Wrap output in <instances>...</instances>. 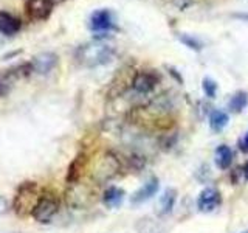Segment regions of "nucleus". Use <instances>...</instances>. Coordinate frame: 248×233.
Wrapping results in <instances>:
<instances>
[{"label":"nucleus","instance_id":"f257e3e1","mask_svg":"<svg viewBox=\"0 0 248 233\" xmlns=\"http://www.w3.org/2000/svg\"><path fill=\"white\" fill-rule=\"evenodd\" d=\"M113 58V49L103 41L85 42L78 47L75 51V59L84 67H98L110 62Z\"/></svg>","mask_w":248,"mask_h":233},{"label":"nucleus","instance_id":"f03ea898","mask_svg":"<svg viewBox=\"0 0 248 233\" xmlns=\"http://www.w3.org/2000/svg\"><path fill=\"white\" fill-rule=\"evenodd\" d=\"M41 198L37 190V185L34 182H23L17 188L13 199V210L14 213L20 217L31 216V212L36 205V202Z\"/></svg>","mask_w":248,"mask_h":233},{"label":"nucleus","instance_id":"7ed1b4c3","mask_svg":"<svg viewBox=\"0 0 248 233\" xmlns=\"http://www.w3.org/2000/svg\"><path fill=\"white\" fill-rule=\"evenodd\" d=\"M59 212V200L53 193H42L31 212V217L39 224H48Z\"/></svg>","mask_w":248,"mask_h":233},{"label":"nucleus","instance_id":"20e7f679","mask_svg":"<svg viewBox=\"0 0 248 233\" xmlns=\"http://www.w3.org/2000/svg\"><path fill=\"white\" fill-rule=\"evenodd\" d=\"M120 171V160L112 152H106L96 160L95 168H93V177L98 182H106L112 179Z\"/></svg>","mask_w":248,"mask_h":233},{"label":"nucleus","instance_id":"39448f33","mask_svg":"<svg viewBox=\"0 0 248 233\" xmlns=\"http://www.w3.org/2000/svg\"><path fill=\"white\" fill-rule=\"evenodd\" d=\"M89 27L93 33H108L116 28V19L115 14L107 10V8H101L90 14Z\"/></svg>","mask_w":248,"mask_h":233},{"label":"nucleus","instance_id":"423d86ee","mask_svg":"<svg viewBox=\"0 0 248 233\" xmlns=\"http://www.w3.org/2000/svg\"><path fill=\"white\" fill-rule=\"evenodd\" d=\"M53 0H27L25 10L30 20L42 22L46 20L53 13Z\"/></svg>","mask_w":248,"mask_h":233},{"label":"nucleus","instance_id":"0eeeda50","mask_svg":"<svg viewBox=\"0 0 248 233\" xmlns=\"http://www.w3.org/2000/svg\"><path fill=\"white\" fill-rule=\"evenodd\" d=\"M160 76L155 72H147V70H143V72H137L132 78V87L137 93H141V95H146L154 90L155 85L158 84Z\"/></svg>","mask_w":248,"mask_h":233},{"label":"nucleus","instance_id":"6e6552de","mask_svg":"<svg viewBox=\"0 0 248 233\" xmlns=\"http://www.w3.org/2000/svg\"><path fill=\"white\" fill-rule=\"evenodd\" d=\"M30 64H31V68H33V73L46 75L58 66V56L51 51L39 53L30 61Z\"/></svg>","mask_w":248,"mask_h":233},{"label":"nucleus","instance_id":"1a4fd4ad","mask_svg":"<svg viewBox=\"0 0 248 233\" xmlns=\"http://www.w3.org/2000/svg\"><path fill=\"white\" fill-rule=\"evenodd\" d=\"M220 204H222L220 191L217 188H211V186H209V188H205L197 198V207L200 212H205V213L213 212V210H216Z\"/></svg>","mask_w":248,"mask_h":233},{"label":"nucleus","instance_id":"9d476101","mask_svg":"<svg viewBox=\"0 0 248 233\" xmlns=\"http://www.w3.org/2000/svg\"><path fill=\"white\" fill-rule=\"evenodd\" d=\"M22 22L19 17H16L11 13L0 11V33L3 36H14L20 31Z\"/></svg>","mask_w":248,"mask_h":233},{"label":"nucleus","instance_id":"9b49d317","mask_svg":"<svg viewBox=\"0 0 248 233\" xmlns=\"http://www.w3.org/2000/svg\"><path fill=\"white\" fill-rule=\"evenodd\" d=\"M160 188V183H158V179L157 177H152L149 179L141 188L137 190L134 194H132V198H130V202L132 204H141V202H146L147 199H151L155 193L158 191Z\"/></svg>","mask_w":248,"mask_h":233},{"label":"nucleus","instance_id":"f8f14e48","mask_svg":"<svg viewBox=\"0 0 248 233\" xmlns=\"http://www.w3.org/2000/svg\"><path fill=\"white\" fill-rule=\"evenodd\" d=\"M85 168V155L84 154H79L78 157L72 162V165L68 166V173H67V182L68 183H78L79 181V177L82 174V171Z\"/></svg>","mask_w":248,"mask_h":233},{"label":"nucleus","instance_id":"ddd939ff","mask_svg":"<svg viewBox=\"0 0 248 233\" xmlns=\"http://www.w3.org/2000/svg\"><path fill=\"white\" fill-rule=\"evenodd\" d=\"M123 199H124V191L120 186H108L103 194V202L110 208L120 207Z\"/></svg>","mask_w":248,"mask_h":233},{"label":"nucleus","instance_id":"4468645a","mask_svg":"<svg viewBox=\"0 0 248 233\" xmlns=\"http://www.w3.org/2000/svg\"><path fill=\"white\" fill-rule=\"evenodd\" d=\"M216 165L219 166L220 169H228L232 163V151L231 148L227 145H220L217 146L216 150Z\"/></svg>","mask_w":248,"mask_h":233},{"label":"nucleus","instance_id":"2eb2a0df","mask_svg":"<svg viewBox=\"0 0 248 233\" xmlns=\"http://www.w3.org/2000/svg\"><path fill=\"white\" fill-rule=\"evenodd\" d=\"M177 200V191L174 188H168L165 193L161 194L160 202H158V208H160V215H169L172 212V208L175 205Z\"/></svg>","mask_w":248,"mask_h":233},{"label":"nucleus","instance_id":"dca6fc26","mask_svg":"<svg viewBox=\"0 0 248 233\" xmlns=\"http://www.w3.org/2000/svg\"><path fill=\"white\" fill-rule=\"evenodd\" d=\"M209 124H211V129L216 132H220L225 126L228 124V115L227 112L220 111V109H214L209 115Z\"/></svg>","mask_w":248,"mask_h":233},{"label":"nucleus","instance_id":"f3484780","mask_svg":"<svg viewBox=\"0 0 248 233\" xmlns=\"http://www.w3.org/2000/svg\"><path fill=\"white\" fill-rule=\"evenodd\" d=\"M247 104H248V93L244 90L236 92L230 100V109L232 112H242L247 107Z\"/></svg>","mask_w":248,"mask_h":233},{"label":"nucleus","instance_id":"a211bd4d","mask_svg":"<svg viewBox=\"0 0 248 233\" xmlns=\"http://www.w3.org/2000/svg\"><path fill=\"white\" fill-rule=\"evenodd\" d=\"M202 87H203V92L208 98H216V93H217V84L216 81L209 80V78H205L203 80V84H202Z\"/></svg>","mask_w":248,"mask_h":233},{"label":"nucleus","instance_id":"6ab92c4d","mask_svg":"<svg viewBox=\"0 0 248 233\" xmlns=\"http://www.w3.org/2000/svg\"><path fill=\"white\" fill-rule=\"evenodd\" d=\"M180 41H182L186 47H189V49H192V50H200V49H202L200 41H199V39H196V37H192V36L182 34V36H180Z\"/></svg>","mask_w":248,"mask_h":233},{"label":"nucleus","instance_id":"aec40b11","mask_svg":"<svg viewBox=\"0 0 248 233\" xmlns=\"http://www.w3.org/2000/svg\"><path fill=\"white\" fill-rule=\"evenodd\" d=\"M10 87H11V84L8 83L6 80H3L2 75H0V98L5 97L8 92H10Z\"/></svg>","mask_w":248,"mask_h":233},{"label":"nucleus","instance_id":"412c9836","mask_svg":"<svg viewBox=\"0 0 248 233\" xmlns=\"http://www.w3.org/2000/svg\"><path fill=\"white\" fill-rule=\"evenodd\" d=\"M8 210H10V205H8V200L3 198V196H0V215H5Z\"/></svg>","mask_w":248,"mask_h":233},{"label":"nucleus","instance_id":"4be33fe9","mask_svg":"<svg viewBox=\"0 0 248 233\" xmlns=\"http://www.w3.org/2000/svg\"><path fill=\"white\" fill-rule=\"evenodd\" d=\"M240 150H242L244 152H248V131H247V134H245L244 140L240 142Z\"/></svg>","mask_w":248,"mask_h":233},{"label":"nucleus","instance_id":"5701e85b","mask_svg":"<svg viewBox=\"0 0 248 233\" xmlns=\"http://www.w3.org/2000/svg\"><path fill=\"white\" fill-rule=\"evenodd\" d=\"M234 17H237V19H244V20H248V14H234Z\"/></svg>","mask_w":248,"mask_h":233},{"label":"nucleus","instance_id":"b1692460","mask_svg":"<svg viewBox=\"0 0 248 233\" xmlns=\"http://www.w3.org/2000/svg\"><path fill=\"white\" fill-rule=\"evenodd\" d=\"M244 176H245V179H247V181H248V162L245 163V165H244Z\"/></svg>","mask_w":248,"mask_h":233},{"label":"nucleus","instance_id":"393cba45","mask_svg":"<svg viewBox=\"0 0 248 233\" xmlns=\"http://www.w3.org/2000/svg\"><path fill=\"white\" fill-rule=\"evenodd\" d=\"M61 2H64V0H53V3H61Z\"/></svg>","mask_w":248,"mask_h":233},{"label":"nucleus","instance_id":"a878e982","mask_svg":"<svg viewBox=\"0 0 248 233\" xmlns=\"http://www.w3.org/2000/svg\"><path fill=\"white\" fill-rule=\"evenodd\" d=\"M244 233H248V232H244Z\"/></svg>","mask_w":248,"mask_h":233}]
</instances>
